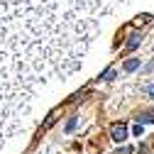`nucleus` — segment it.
I'll list each match as a JSON object with an SVG mask.
<instances>
[{
    "instance_id": "4",
    "label": "nucleus",
    "mask_w": 154,
    "mask_h": 154,
    "mask_svg": "<svg viewBox=\"0 0 154 154\" xmlns=\"http://www.w3.org/2000/svg\"><path fill=\"white\" fill-rule=\"evenodd\" d=\"M137 66H140V59H130V61L125 64V71H134Z\"/></svg>"
},
{
    "instance_id": "7",
    "label": "nucleus",
    "mask_w": 154,
    "mask_h": 154,
    "mask_svg": "<svg viewBox=\"0 0 154 154\" xmlns=\"http://www.w3.org/2000/svg\"><path fill=\"white\" fill-rule=\"evenodd\" d=\"M137 42H140V37H132V39H130V44H127V47H130V49H134V47H137Z\"/></svg>"
},
{
    "instance_id": "3",
    "label": "nucleus",
    "mask_w": 154,
    "mask_h": 154,
    "mask_svg": "<svg viewBox=\"0 0 154 154\" xmlns=\"http://www.w3.org/2000/svg\"><path fill=\"white\" fill-rule=\"evenodd\" d=\"M125 137H127V127H125V125H115V127H112V140L122 142Z\"/></svg>"
},
{
    "instance_id": "8",
    "label": "nucleus",
    "mask_w": 154,
    "mask_h": 154,
    "mask_svg": "<svg viewBox=\"0 0 154 154\" xmlns=\"http://www.w3.org/2000/svg\"><path fill=\"white\" fill-rule=\"evenodd\" d=\"M103 79H105V81H112V79H115V71H108V73L103 76Z\"/></svg>"
},
{
    "instance_id": "6",
    "label": "nucleus",
    "mask_w": 154,
    "mask_h": 154,
    "mask_svg": "<svg viewBox=\"0 0 154 154\" xmlns=\"http://www.w3.org/2000/svg\"><path fill=\"white\" fill-rule=\"evenodd\" d=\"M73 127H76V118H71V120H69V122H66V132H71V130H73Z\"/></svg>"
},
{
    "instance_id": "5",
    "label": "nucleus",
    "mask_w": 154,
    "mask_h": 154,
    "mask_svg": "<svg viewBox=\"0 0 154 154\" xmlns=\"http://www.w3.org/2000/svg\"><path fill=\"white\" fill-rule=\"evenodd\" d=\"M154 120V115H140L137 118V122H152Z\"/></svg>"
},
{
    "instance_id": "9",
    "label": "nucleus",
    "mask_w": 154,
    "mask_h": 154,
    "mask_svg": "<svg viewBox=\"0 0 154 154\" xmlns=\"http://www.w3.org/2000/svg\"><path fill=\"white\" fill-rule=\"evenodd\" d=\"M147 95H152V98H154V86H149V88H147Z\"/></svg>"
},
{
    "instance_id": "1",
    "label": "nucleus",
    "mask_w": 154,
    "mask_h": 154,
    "mask_svg": "<svg viewBox=\"0 0 154 154\" xmlns=\"http://www.w3.org/2000/svg\"><path fill=\"white\" fill-rule=\"evenodd\" d=\"M34 98L37 93H32L22 83L8 51L0 47V149L17 132L27 127V118L32 112Z\"/></svg>"
},
{
    "instance_id": "2",
    "label": "nucleus",
    "mask_w": 154,
    "mask_h": 154,
    "mask_svg": "<svg viewBox=\"0 0 154 154\" xmlns=\"http://www.w3.org/2000/svg\"><path fill=\"white\" fill-rule=\"evenodd\" d=\"M91 3L95 5V8H100L105 15H112L115 10H118L120 5H125L127 3V0H91Z\"/></svg>"
}]
</instances>
